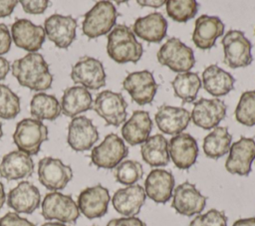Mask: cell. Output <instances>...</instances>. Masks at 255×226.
I'll use <instances>...</instances> for the list:
<instances>
[{
  "label": "cell",
  "instance_id": "obj_22",
  "mask_svg": "<svg viewBox=\"0 0 255 226\" xmlns=\"http://www.w3.org/2000/svg\"><path fill=\"white\" fill-rule=\"evenodd\" d=\"M145 197L144 188L139 184H132L117 190L112 198V203L120 214L134 217L144 204Z\"/></svg>",
  "mask_w": 255,
  "mask_h": 226
},
{
  "label": "cell",
  "instance_id": "obj_38",
  "mask_svg": "<svg viewBox=\"0 0 255 226\" xmlns=\"http://www.w3.org/2000/svg\"><path fill=\"white\" fill-rule=\"evenodd\" d=\"M20 113L19 97L6 85H0V117L12 119Z\"/></svg>",
  "mask_w": 255,
  "mask_h": 226
},
{
  "label": "cell",
  "instance_id": "obj_11",
  "mask_svg": "<svg viewBox=\"0 0 255 226\" xmlns=\"http://www.w3.org/2000/svg\"><path fill=\"white\" fill-rule=\"evenodd\" d=\"M71 79L87 90H99L106 86V73L101 61L93 57L81 58L72 68Z\"/></svg>",
  "mask_w": 255,
  "mask_h": 226
},
{
  "label": "cell",
  "instance_id": "obj_4",
  "mask_svg": "<svg viewBox=\"0 0 255 226\" xmlns=\"http://www.w3.org/2000/svg\"><path fill=\"white\" fill-rule=\"evenodd\" d=\"M48 139V127L39 119L24 118L20 120L13 133V140L20 151L29 155L37 154L41 145Z\"/></svg>",
  "mask_w": 255,
  "mask_h": 226
},
{
  "label": "cell",
  "instance_id": "obj_25",
  "mask_svg": "<svg viewBox=\"0 0 255 226\" xmlns=\"http://www.w3.org/2000/svg\"><path fill=\"white\" fill-rule=\"evenodd\" d=\"M223 33L224 24L218 17L201 15L195 20L192 41L197 48L207 50L214 46L216 39Z\"/></svg>",
  "mask_w": 255,
  "mask_h": 226
},
{
  "label": "cell",
  "instance_id": "obj_49",
  "mask_svg": "<svg viewBox=\"0 0 255 226\" xmlns=\"http://www.w3.org/2000/svg\"><path fill=\"white\" fill-rule=\"evenodd\" d=\"M42 226H68V225H65L64 223H61V222H46Z\"/></svg>",
  "mask_w": 255,
  "mask_h": 226
},
{
  "label": "cell",
  "instance_id": "obj_34",
  "mask_svg": "<svg viewBox=\"0 0 255 226\" xmlns=\"http://www.w3.org/2000/svg\"><path fill=\"white\" fill-rule=\"evenodd\" d=\"M174 95L183 103H192L201 88L200 78L196 73L186 72L178 74L171 82Z\"/></svg>",
  "mask_w": 255,
  "mask_h": 226
},
{
  "label": "cell",
  "instance_id": "obj_28",
  "mask_svg": "<svg viewBox=\"0 0 255 226\" xmlns=\"http://www.w3.org/2000/svg\"><path fill=\"white\" fill-rule=\"evenodd\" d=\"M152 128V121L149 113L145 111H134L131 116L122 127L124 139L130 145L143 143L148 137Z\"/></svg>",
  "mask_w": 255,
  "mask_h": 226
},
{
  "label": "cell",
  "instance_id": "obj_15",
  "mask_svg": "<svg viewBox=\"0 0 255 226\" xmlns=\"http://www.w3.org/2000/svg\"><path fill=\"white\" fill-rule=\"evenodd\" d=\"M77 20L71 15L53 14L45 20L44 30L48 39L58 48L67 49L76 38Z\"/></svg>",
  "mask_w": 255,
  "mask_h": 226
},
{
  "label": "cell",
  "instance_id": "obj_50",
  "mask_svg": "<svg viewBox=\"0 0 255 226\" xmlns=\"http://www.w3.org/2000/svg\"><path fill=\"white\" fill-rule=\"evenodd\" d=\"M2 135H3V131H2V123L0 122V138L2 137Z\"/></svg>",
  "mask_w": 255,
  "mask_h": 226
},
{
  "label": "cell",
  "instance_id": "obj_26",
  "mask_svg": "<svg viewBox=\"0 0 255 226\" xmlns=\"http://www.w3.org/2000/svg\"><path fill=\"white\" fill-rule=\"evenodd\" d=\"M34 162L31 155L14 150L5 154L0 163V175L7 180H18L31 176Z\"/></svg>",
  "mask_w": 255,
  "mask_h": 226
},
{
  "label": "cell",
  "instance_id": "obj_29",
  "mask_svg": "<svg viewBox=\"0 0 255 226\" xmlns=\"http://www.w3.org/2000/svg\"><path fill=\"white\" fill-rule=\"evenodd\" d=\"M62 113L70 117L90 110L93 107L91 93L82 86H73L67 88L61 99Z\"/></svg>",
  "mask_w": 255,
  "mask_h": 226
},
{
  "label": "cell",
  "instance_id": "obj_45",
  "mask_svg": "<svg viewBox=\"0 0 255 226\" xmlns=\"http://www.w3.org/2000/svg\"><path fill=\"white\" fill-rule=\"evenodd\" d=\"M10 71L9 62L0 56V81L4 80Z\"/></svg>",
  "mask_w": 255,
  "mask_h": 226
},
{
  "label": "cell",
  "instance_id": "obj_12",
  "mask_svg": "<svg viewBox=\"0 0 255 226\" xmlns=\"http://www.w3.org/2000/svg\"><path fill=\"white\" fill-rule=\"evenodd\" d=\"M123 88L137 105L144 106L152 102L157 91V84L152 74L143 70L128 74L123 82Z\"/></svg>",
  "mask_w": 255,
  "mask_h": 226
},
{
  "label": "cell",
  "instance_id": "obj_52",
  "mask_svg": "<svg viewBox=\"0 0 255 226\" xmlns=\"http://www.w3.org/2000/svg\"><path fill=\"white\" fill-rule=\"evenodd\" d=\"M254 160H255V159H254Z\"/></svg>",
  "mask_w": 255,
  "mask_h": 226
},
{
  "label": "cell",
  "instance_id": "obj_51",
  "mask_svg": "<svg viewBox=\"0 0 255 226\" xmlns=\"http://www.w3.org/2000/svg\"><path fill=\"white\" fill-rule=\"evenodd\" d=\"M93 226H96V225H93Z\"/></svg>",
  "mask_w": 255,
  "mask_h": 226
},
{
  "label": "cell",
  "instance_id": "obj_2",
  "mask_svg": "<svg viewBox=\"0 0 255 226\" xmlns=\"http://www.w3.org/2000/svg\"><path fill=\"white\" fill-rule=\"evenodd\" d=\"M142 46L137 42L133 32L126 25L120 24L108 35L107 53L115 62L137 63L142 56Z\"/></svg>",
  "mask_w": 255,
  "mask_h": 226
},
{
  "label": "cell",
  "instance_id": "obj_37",
  "mask_svg": "<svg viewBox=\"0 0 255 226\" xmlns=\"http://www.w3.org/2000/svg\"><path fill=\"white\" fill-rule=\"evenodd\" d=\"M235 118L244 125H255V91H247L241 95L235 109Z\"/></svg>",
  "mask_w": 255,
  "mask_h": 226
},
{
  "label": "cell",
  "instance_id": "obj_16",
  "mask_svg": "<svg viewBox=\"0 0 255 226\" xmlns=\"http://www.w3.org/2000/svg\"><path fill=\"white\" fill-rule=\"evenodd\" d=\"M109 190L101 184L87 187L78 196L77 205L88 219L103 217L108 212L110 202Z\"/></svg>",
  "mask_w": 255,
  "mask_h": 226
},
{
  "label": "cell",
  "instance_id": "obj_23",
  "mask_svg": "<svg viewBox=\"0 0 255 226\" xmlns=\"http://www.w3.org/2000/svg\"><path fill=\"white\" fill-rule=\"evenodd\" d=\"M174 177L165 169H152L144 180V192L156 203H166L172 196Z\"/></svg>",
  "mask_w": 255,
  "mask_h": 226
},
{
  "label": "cell",
  "instance_id": "obj_6",
  "mask_svg": "<svg viewBox=\"0 0 255 226\" xmlns=\"http://www.w3.org/2000/svg\"><path fill=\"white\" fill-rule=\"evenodd\" d=\"M224 51V63L232 68H243L249 66L252 61L250 41L240 30L228 31L221 41Z\"/></svg>",
  "mask_w": 255,
  "mask_h": 226
},
{
  "label": "cell",
  "instance_id": "obj_14",
  "mask_svg": "<svg viewBox=\"0 0 255 226\" xmlns=\"http://www.w3.org/2000/svg\"><path fill=\"white\" fill-rule=\"evenodd\" d=\"M207 197L202 195L194 184L185 181L174 188L172 208L184 216L199 214L205 207Z\"/></svg>",
  "mask_w": 255,
  "mask_h": 226
},
{
  "label": "cell",
  "instance_id": "obj_20",
  "mask_svg": "<svg viewBox=\"0 0 255 226\" xmlns=\"http://www.w3.org/2000/svg\"><path fill=\"white\" fill-rule=\"evenodd\" d=\"M168 153L177 168L188 169L196 161L198 155L197 142L190 134L179 133L169 140Z\"/></svg>",
  "mask_w": 255,
  "mask_h": 226
},
{
  "label": "cell",
  "instance_id": "obj_47",
  "mask_svg": "<svg viewBox=\"0 0 255 226\" xmlns=\"http://www.w3.org/2000/svg\"><path fill=\"white\" fill-rule=\"evenodd\" d=\"M232 226H255V217L238 219L232 224Z\"/></svg>",
  "mask_w": 255,
  "mask_h": 226
},
{
  "label": "cell",
  "instance_id": "obj_3",
  "mask_svg": "<svg viewBox=\"0 0 255 226\" xmlns=\"http://www.w3.org/2000/svg\"><path fill=\"white\" fill-rule=\"evenodd\" d=\"M118 12L110 1H99L85 14L82 29L90 39L108 34L116 25Z\"/></svg>",
  "mask_w": 255,
  "mask_h": 226
},
{
  "label": "cell",
  "instance_id": "obj_48",
  "mask_svg": "<svg viewBox=\"0 0 255 226\" xmlns=\"http://www.w3.org/2000/svg\"><path fill=\"white\" fill-rule=\"evenodd\" d=\"M5 201H6V194H5V191H4V186L0 182V208H2Z\"/></svg>",
  "mask_w": 255,
  "mask_h": 226
},
{
  "label": "cell",
  "instance_id": "obj_46",
  "mask_svg": "<svg viewBox=\"0 0 255 226\" xmlns=\"http://www.w3.org/2000/svg\"><path fill=\"white\" fill-rule=\"evenodd\" d=\"M166 1L164 0H160V1H155V0H138L136 1V3L140 6H148V7H152V8H158L161 5L165 4Z\"/></svg>",
  "mask_w": 255,
  "mask_h": 226
},
{
  "label": "cell",
  "instance_id": "obj_13",
  "mask_svg": "<svg viewBox=\"0 0 255 226\" xmlns=\"http://www.w3.org/2000/svg\"><path fill=\"white\" fill-rule=\"evenodd\" d=\"M254 159L255 140L250 137H241L230 146L225 168L232 174L247 176L251 171V164Z\"/></svg>",
  "mask_w": 255,
  "mask_h": 226
},
{
  "label": "cell",
  "instance_id": "obj_33",
  "mask_svg": "<svg viewBox=\"0 0 255 226\" xmlns=\"http://www.w3.org/2000/svg\"><path fill=\"white\" fill-rule=\"evenodd\" d=\"M61 105L56 97L46 93H37L30 102V113L39 120H54L61 113Z\"/></svg>",
  "mask_w": 255,
  "mask_h": 226
},
{
  "label": "cell",
  "instance_id": "obj_30",
  "mask_svg": "<svg viewBox=\"0 0 255 226\" xmlns=\"http://www.w3.org/2000/svg\"><path fill=\"white\" fill-rule=\"evenodd\" d=\"M234 83L235 80L232 75L217 65L208 66L202 73L203 88L214 97L227 95L234 89Z\"/></svg>",
  "mask_w": 255,
  "mask_h": 226
},
{
  "label": "cell",
  "instance_id": "obj_43",
  "mask_svg": "<svg viewBox=\"0 0 255 226\" xmlns=\"http://www.w3.org/2000/svg\"><path fill=\"white\" fill-rule=\"evenodd\" d=\"M11 47V36L8 27L5 24H0V55L9 52Z\"/></svg>",
  "mask_w": 255,
  "mask_h": 226
},
{
  "label": "cell",
  "instance_id": "obj_9",
  "mask_svg": "<svg viewBox=\"0 0 255 226\" xmlns=\"http://www.w3.org/2000/svg\"><path fill=\"white\" fill-rule=\"evenodd\" d=\"M128 104L120 93L109 90L103 91L96 97L93 109L103 117L108 124L119 126L123 124L128 116Z\"/></svg>",
  "mask_w": 255,
  "mask_h": 226
},
{
  "label": "cell",
  "instance_id": "obj_24",
  "mask_svg": "<svg viewBox=\"0 0 255 226\" xmlns=\"http://www.w3.org/2000/svg\"><path fill=\"white\" fill-rule=\"evenodd\" d=\"M190 113L183 108L161 106L154 114V120L157 127L166 134L177 135L183 131L189 121Z\"/></svg>",
  "mask_w": 255,
  "mask_h": 226
},
{
  "label": "cell",
  "instance_id": "obj_7",
  "mask_svg": "<svg viewBox=\"0 0 255 226\" xmlns=\"http://www.w3.org/2000/svg\"><path fill=\"white\" fill-rule=\"evenodd\" d=\"M42 216L61 223H75L80 216L77 203L70 195L54 191L46 194L42 202Z\"/></svg>",
  "mask_w": 255,
  "mask_h": 226
},
{
  "label": "cell",
  "instance_id": "obj_5",
  "mask_svg": "<svg viewBox=\"0 0 255 226\" xmlns=\"http://www.w3.org/2000/svg\"><path fill=\"white\" fill-rule=\"evenodd\" d=\"M157 61L173 72L186 73L195 65V58L191 48L178 38H169L158 50Z\"/></svg>",
  "mask_w": 255,
  "mask_h": 226
},
{
  "label": "cell",
  "instance_id": "obj_41",
  "mask_svg": "<svg viewBox=\"0 0 255 226\" xmlns=\"http://www.w3.org/2000/svg\"><path fill=\"white\" fill-rule=\"evenodd\" d=\"M0 226H35L28 219L23 218L16 212H8L0 218Z\"/></svg>",
  "mask_w": 255,
  "mask_h": 226
},
{
  "label": "cell",
  "instance_id": "obj_42",
  "mask_svg": "<svg viewBox=\"0 0 255 226\" xmlns=\"http://www.w3.org/2000/svg\"><path fill=\"white\" fill-rule=\"evenodd\" d=\"M107 226H146L143 221L137 217H122L112 219Z\"/></svg>",
  "mask_w": 255,
  "mask_h": 226
},
{
  "label": "cell",
  "instance_id": "obj_8",
  "mask_svg": "<svg viewBox=\"0 0 255 226\" xmlns=\"http://www.w3.org/2000/svg\"><path fill=\"white\" fill-rule=\"evenodd\" d=\"M128 148L124 140L116 133L108 134L104 140L93 148L91 160L100 168L112 169L118 166L128 156Z\"/></svg>",
  "mask_w": 255,
  "mask_h": 226
},
{
  "label": "cell",
  "instance_id": "obj_10",
  "mask_svg": "<svg viewBox=\"0 0 255 226\" xmlns=\"http://www.w3.org/2000/svg\"><path fill=\"white\" fill-rule=\"evenodd\" d=\"M38 177L46 188L57 191L66 187L73 177V170L61 159L47 156L38 163Z\"/></svg>",
  "mask_w": 255,
  "mask_h": 226
},
{
  "label": "cell",
  "instance_id": "obj_32",
  "mask_svg": "<svg viewBox=\"0 0 255 226\" xmlns=\"http://www.w3.org/2000/svg\"><path fill=\"white\" fill-rule=\"evenodd\" d=\"M232 135L226 126H216L203 139V151L209 158L217 159L225 155L230 148Z\"/></svg>",
  "mask_w": 255,
  "mask_h": 226
},
{
  "label": "cell",
  "instance_id": "obj_36",
  "mask_svg": "<svg viewBox=\"0 0 255 226\" xmlns=\"http://www.w3.org/2000/svg\"><path fill=\"white\" fill-rule=\"evenodd\" d=\"M143 175L142 165L136 160L122 161L114 170L116 180L124 185H132Z\"/></svg>",
  "mask_w": 255,
  "mask_h": 226
},
{
  "label": "cell",
  "instance_id": "obj_40",
  "mask_svg": "<svg viewBox=\"0 0 255 226\" xmlns=\"http://www.w3.org/2000/svg\"><path fill=\"white\" fill-rule=\"evenodd\" d=\"M20 3L28 14H43L50 4L48 0H21Z\"/></svg>",
  "mask_w": 255,
  "mask_h": 226
},
{
  "label": "cell",
  "instance_id": "obj_1",
  "mask_svg": "<svg viewBox=\"0 0 255 226\" xmlns=\"http://www.w3.org/2000/svg\"><path fill=\"white\" fill-rule=\"evenodd\" d=\"M11 70L22 87L37 92L51 88L53 76L49 71V65L39 53H28L14 61Z\"/></svg>",
  "mask_w": 255,
  "mask_h": 226
},
{
  "label": "cell",
  "instance_id": "obj_18",
  "mask_svg": "<svg viewBox=\"0 0 255 226\" xmlns=\"http://www.w3.org/2000/svg\"><path fill=\"white\" fill-rule=\"evenodd\" d=\"M99 139L98 128L94 125L92 119L85 115L75 116L68 126V143L76 151H85Z\"/></svg>",
  "mask_w": 255,
  "mask_h": 226
},
{
  "label": "cell",
  "instance_id": "obj_39",
  "mask_svg": "<svg viewBox=\"0 0 255 226\" xmlns=\"http://www.w3.org/2000/svg\"><path fill=\"white\" fill-rule=\"evenodd\" d=\"M189 226H227V217L223 211L210 209L193 218Z\"/></svg>",
  "mask_w": 255,
  "mask_h": 226
},
{
  "label": "cell",
  "instance_id": "obj_44",
  "mask_svg": "<svg viewBox=\"0 0 255 226\" xmlns=\"http://www.w3.org/2000/svg\"><path fill=\"white\" fill-rule=\"evenodd\" d=\"M17 4V0H0V18L11 15Z\"/></svg>",
  "mask_w": 255,
  "mask_h": 226
},
{
  "label": "cell",
  "instance_id": "obj_19",
  "mask_svg": "<svg viewBox=\"0 0 255 226\" xmlns=\"http://www.w3.org/2000/svg\"><path fill=\"white\" fill-rule=\"evenodd\" d=\"M11 34L15 45L30 53L41 49L46 36L42 26L35 25L28 19H17L11 27Z\"/></svg>",
  "mask_w": 255,
  "mask_h": 226
},
{
  "label": "cell",
  "instance_id": "obj_21",
  "mask_svg": "<svg viewBox=\"0 0 255 226\" xmlns=\"http://www.w3.org/2000/svg\"><path fill=\"white\" fill-rule=\"evenodd\" d=\"M41 202L39 189L29 181H21L7 195V204L16 213H33Z\"/></svg>",
  "mask_w": 255,
  "mask_h": 226
},
{
  "label": "cell",
  "instance_id": "obj_31",
  "mask_svg": "<svg viewBox=\"0 0 255 226\" xmlns=\"http://www.w3.org/2000/svg\"><path fill=\"white\" fill-rule=\"evenodd\" d=\"M141 157L150 166H165L169 162L168 141L162 134L148 137L140 146Z\"/></svg>",
  "mask_w": 255,
  "mask_h": 226
},
{
  "label": "cell",
  "instance_id": "obj_35",
  "mask_svg": "<svg viewBox=\"0 0 255 226\" xmlns=\"http://www.w3.org/2000/svg\"><path fill=\"white\" fill-rule=\"evenodd\" d=\"M166 13L174 21L184 23L192 19L198 10L194 0H168L165 2Z\"/></svg>",
  "mask_w": 255,
  "mask_h": 226
},
{
  "label": "cell",
  "instance_id": "obj_17",
  "mask_svg": "<svg viewBox=\"0 0 255 226\" xmlns=\"http://www.w3.org/2000/svg\"><path fill=\"white\" fill-rule=\"evenodd\" d=\"M226 114V105L219 99H200L190 113L193 123L203 129L216 127Z\"/></svg>",
  "mask_w": 255,
  "mask_h": 226
},
{
  "label": "cell",
  "instance_id": "obj_27",
  "mask_svg": "<svg viewBox=\"0 0 255 226\" xmlns=\"http://www.w3.org/2000/svg\"><path fill=\"white\" fill-rule=\"evenodd\" d=\"M167 22L159 12L150 13L135 20L132 32L149 43H159L166 35Z\"/></svg>",
  "mask_w": 255,
  "mask_h": 226
}]
</instances>
